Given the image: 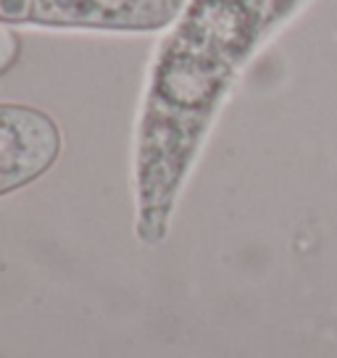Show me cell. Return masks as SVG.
<instances>
[{
    "label": "cell",
    "instance_id": "1",
    "mask_svg": "<svg viewBox=\"0 0 337 358\" xmlns=\"http://www.w3.org/2000/svg\"><path fill=\"white\" fill-rule=\"evenodd\" d=\"M311 0H187L150 61L135 124V237L161 245L240 74Z\"/></svg>",
    "mask_w": 337,
    "mask_h": 358
},
{
    "label": "cell",
    "instance_id": "2",
    "mask_svg": "<svg viewBox=\"0 0 337 358\" xmlns=\"http://www.w3.org/2000/svg\"><path fill=\"white\" fill-rule=\"evenodd\" d=\"M187 0H0V27L145 34L168 29Z\"/></svg>",
    "mask_w": 337,
    "mask_h": 358
},
{
    "label": "cell",
    "instance_id": "3",
    "mask_svg": "<svg viewBox=\"0 0 337 358\" xmlns=\"http://www.w3.org/2000/svg\"><path fill=\"white\" fill-rule=\"evenodd\" d=\"M64 134L43 108L0 103V198L29 187L56 166Z\"/></svg>",
    "mask_w": 337,
    "mask_h": 358
},
{
    "label": "cell",
    "instance_id": "4",
    "mask_svg": "<svg viewBox=\"0 0 337 358\" xmlns=\"http://www.w3.org/2000/svg\"><path fill=\"white\" fill-rule=\"evenodd\" d=\"M19 56H22V40H19V34L13 32V29H8V27H0V77L8 74L16 66Z\"/></svg>",
    "mask_w": 337,
    "mask_h": 358
}]
</instances>
